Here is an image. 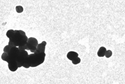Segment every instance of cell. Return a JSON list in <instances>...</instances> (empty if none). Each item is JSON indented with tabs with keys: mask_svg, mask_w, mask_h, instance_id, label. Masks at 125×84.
Returning a JSON list of instances; mask_svg holds the SVG:
<instances>
[{
	"mask_svg": "<svg viewBox=\"0 0 125 84\" xmlns=\"http://www.w3.org/2000/svg\"><path fill=\"white\" fill-rule=\"evenodd\" d=\"M1 59L4 61H6V62H8L9 60V58L8 56V53H3L1 55Z\"/></svg>",
	"mask_w": 125,
	"mask_h": 84,
	"instance_id": "obj_11",
	"label": "cell"
},
{
	"mask_svg": "<svg viewBox=\"0 0 125 84\" xmlns=\"http://www.w3.org/2000/svg\"><path fill=\"white\" fill-rule=\"evenodd\" d=\"M28 56V53L26 50L20 51L19 55L16 60L18 68L23 66L24 64L27 61Z\"/></svg>",
	"mask_w": 125,
	"mask_h": 84,
	"instance_id": "obj_3",
	"label": "cell"
},
{
	"mask_svg": "<svg viewBox=\"0 0 125 84\" xmlns=\"http://www.w3.org/2000/svg\"><path fill=\"white\" fill-rule=\"evenodd\" d=\"M46 54L45 53H32L28 56L26 62L30 67H36L43 63L45 60Z\"/></svg>",
	"mask_w": 125,
	"mask_h": 84,
	"instance_id": "obj_2",
	"label": "cell"
},
{
	"mask_svg": "<svg viewBox=\"0 0 125 84\" xmlns=\"http://www.w3.org/2000/svg\"><path fill=\"white\" fill-rule=\"evenodd\" d=\"M19 53L20 50L18 47H14L11 48L8 53L9 60H16L19 55Z\"/></svg>",
	"mask_w": 125,
	"mask_h": 84,
	"instance_id": "obj_5",
	"label": "cell"
},
{
	"mask_svg": "<svg viewBox=\"0 0 125 84\" xmlns=\"http://www.w3.org/2000/svg\"><path fill=\"white\" fill-rule=\"evenodd\" d=\"M28 39L25 32L22 30H15L14 36L9 39V41L12 42L17 47L26 45Z\"/></svg>",
	"mask_w": 125,
	"mask_h": 84,
	"instance_id": "obj_1",
	"label": "cell"
},
{
	"mask_svg": "<svg viewBox=\"0 0 125 84\" xmlns=\"http://www.w3.org/2000/svg\"><path fill=\"white\" fill-rule=\"evenodd\" d=\"M79 54L77 53L74 51H70L67 54V57L70 60L72 61L73 60L78 57Z\"/></svg>",
	"mask_w": 125,
	"mask_h": 84,
	"instance_id": "obj_8",
	"label": "cell"
},
{
	"mask_svg": "<svg viewBox=\"0 0 125 84\" xmlns=\"http://www.w3.org/2000/svg\"><path fill=\"white\" fill-rule=\"evenodd\" d=\"M38 45V42L37 39L33 37L28 38L26 46L28 50H29L32 53H34L35 52Z\"/></svg>",
	"mask_w": 125,
	"mask_h": 84,
	"instance_id": "obj_4",
	"label": "cell"
},
{
	"mask_svg": "<svg viewBox=\"0 0 125 84\" xmlns=\"http://www.w3.org/2000/svg\"><path fill=\"white\" fill-rule=\"evenodd\" d=\"M112 51L110 50H109L108 51H106V52L105 53V56L107 58H109L112 56Z\"/></svg>",
	"mask_w": 125,
	"mask_h": 84,
	"instance_id": "obj_14",
	"label": "cell"
},
{
	"mask_svg": "<svg viewBox=\"0 0 125 84\" xmlns=\"http://www.w3.org/2000/svg\"><path fill=\"white\" fill-rule=\"evenodd\" d=\"M18 49H19V50L20 51H21V50H28V49L27 48V46H26V44L24 45H23V46H19L18 47Z\"/></svg>",
	"mask_w": 125,
	"mask_h": 84,
	"instance_id": "obj_16",
	"label": "cell"
},
{
	"mask_svg": "<svg viewBox=\"0 0 125 84\" xmlns=\"http://www.w3.org/2000/svg\"><path fill=\"white\" fill-rule=\"evenodd\" d=\"M8 67L11 71L14 72L18 68L16 61L14 60H9L8 62Z\"/></svg>",
	"mask_w": 125,
	"mask_h": 84,
	"instance_id": "obj_6",
	"label": "cell"
},
{
	"mask_svg": "<svg viewBox=\"0 0 125 84\" xmlns=\"http://www.w3.org/2000/svg\"><path fill=\"white\" fill-rule=\"evenodd\" d=\"M106 49L104 47H101L98 49L97 52V55L99 57H103L105 56V53L106 52Z\"/></svg>",
	"mask_w": 125,
	"mask_h": 84,
	"instance_id": "obj_9",
	"label": "cell"
},
{
	"mask_svg": "<svg viewBox=\"0 0 125 84\" xmlns=\"http://www.w3.org/2000/svg\"><path fill=\"white\" fill-rule=\"evenodd\" d=\"M11 48L10 47V46L8 45H6V46H5L4 48L3 49L4 52L6 53H8L9 52Z\"/></svg>",
	"mask_w": 125,
	"mask_h": 84,
	"instance_id": "obj_15",
	"label": "cell"
},
{
	"mask_svg": "<svg viewBox=\"0 0 125 84\" xmlns=\"http://www.w3.org/2000/svg\"><path fill=\"white\" fill-rule=\"evenodd\" d=\"M47 42L45 41H43L41 44H38L36 50L34 53L39 54L45 53L46 45H47Z\"/></svg>",
	"mask_w": 125,
	"mask_h": 84,
	"instance_id": "obj_7",
	"label": "cell"
},
{
	"mask_svg": "<svg viewBox=\"0 0 125 84\" xmlns=\"http://www.w3.org/2000/svg\"><path fill=\"white\" fill-rule=\"evenodd\" d=\"M14 30H12V29H11V30H8L6 33V35L8 38L9 39H11L12 38V37H13L14 35Z\"/></svg>",
	"mask_w": 125,
	"mask_h": 84,
	"instance_id": "obj_10",
	"label": "cell"
},
{
	"mask_svg": "<svg viewBox=\"0 0 125 84\" xmlns=\"http://www.w3.org/2000/svg\"><path fill=\"white\" fill-rule=\"evenodd\" d=\"M16 11L17 13H22L23 11V7L21 6H17L16 8Z\"/></svg>",
	"mask_w": 125,
	"mask_h": 84,
	"instance_id": "obj_13",
	"label": "cell"
},
{
	"mask_svg": "<svg viewBox=\"0 0 125 84\" xmlns=\"http://www.w3.org/2000/svg\"><path fill=\"white\" fill-rule=\"evenodd\" d=\"M8 45L10 46V47H11V48L12 47H16L15 45H14V44L12 42H11V41H9L8 42Z\"/></svg>",
	"mask_w": 125,
	"mask_h": 84,
	"instance_id": "obj_17",
	"label": "cell"
},
{
	"mask_svg": "<svg viewBox=\"0 0 125 84\" xmlns=\"http://www.w3.org/2000/svg\"><path fill=\"white\" fill-rule=\"evenodd\" d=\"M81 59L80 58L77 57L76 58V59H74V60H73L72 61V63L74 64L77 65V64H80L81 62Z\"/></svg>",
	"mask_w": 125,
	"mask_h": 84,
	"instance_id": "obj_12",
	"label": "cell"
}]
</instances>
